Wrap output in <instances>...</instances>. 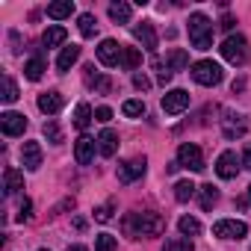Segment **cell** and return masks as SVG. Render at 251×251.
Segmentation results:
<instances>
[{
    "instance_id": "obj_37",
    "label": "cell",
    "mask_w": 251,
    "mask_h": 251,
    "mask_svg": "<svg viewBox=\"0 0 251 251\" xmlns=\"http://www.w3.org/2000/svg\"><path fill=\"white\" fill-rule=\"evenodd\" d=\"M133 86H136L139 92H145V89H151V80H148V74H145V71H142V74L136 71V74H133Z\"/></svg>"
},
{
    "instance_id": "obj_30",
    "label": "cell",
    "mask_w": 251,
    "mask_h": 251,
    "mask_svg": "<svg viewBox=\"0 0 251 251\" xmlns=\"http://www.w3.org/2000/svg\"><path fill=\"white\" fill-rule=\"evenodd\" d=\"M189 65V56H186V50H172L169 53V71H180V68H186Z\"/></svg>"
},
{
    "instance_id": "obj_39",
    "label": "cell",
    "mask_w": 251,
    "mask_h": 251,
    "mask_svg": "<svg viewBox=\"0 0 251 251\" xmlns=\"http://www.w3.org/2000/svg\"><path fill=\"white\" fill-rule=\"evenodd\" d=\"M95 118H98V121H103V124H106V121H109V118H112V109H109V106H98V109H95Z\"/></svg>"
},
{
    "instance_id": "obj_28",
    "label": "cell",
    "mask_w": 251,
    "mask_h": 251,
    "mask_svg": "<svg viewBox=\"0 0 251 251\" xmlns=\"http://www.w3.org/2000/svg\"><path fill=\"white\" fill-rule=\"evenodd\" d=\"M198 192H201V207H204V210H210V207L219 201V189H216L213 183H207V186H198Z\"/></svg>"
},
{
    "instance_id": "obj_44",
    "label": "cell",
    "mask_w": 251,
    "mask_h": 251,
    "mask_svg": "<svg viewBox=\"0 0 251 251\" xmlns=\"http://www.w3.org/2000/svg\"><path fill=\"white\" fill-rule=\"evenodd\" d=\"M39 251H48V248H39Z\"/></svg>"
},
{
    "instance_id": "obj_27",
    "label": "cell",
    "mask_w": 251,
    "mask_h": 251,
    "mask_svg": "<svg viewBox=\"0 0 251 251\" xmlns=\"http://www.w3.org/2000/svg\"><path fill=\"white\" fill-rule=\"evenodd\" d=\"M92 118H95L92 106H89V103H80V106H77V112H74V124H77L80 130H86L89 124H92Z\"/></svg>"
},
{
    "instance_id": "obj_7",
    "label": "cell",
    "mask_w": 251,
    "mask_h": 251,
    "mask_svg": "<svg viewBox=\"0 0 251 251\" xmlns=\"http://www.w3.org/2000/svg\"><path fill=\"white\" fill-rule=\"evenodd\" d=\"M183 109H189V92L186 89H172V92L163 95V112L180 115Z\"/></svg>"
},
{
    "instance_id": "obj_17",
    "label": "cell",
    "mask_w": 251,
    "mask_h": 251,
    "mask_svg": "<svg viewBox=\"0 0 251 251\" xmlns=\"http://www.w3.org/2000/svg\"><path fill=\"white\" fill-rule=\"evenodd\" d=\"M98 151H100V157H112V154L118 151V133H115L112 127H103V130H100V136H98Z\"/></svg>"
},
{
    "instance_id": "obj_42",
    "label": "cell",
    "mask_w": 251,
    "mask_h": 251,
    "mask_svg": "<svg viewBox=\"0 0 251 251\" xmlns=\"http://www.w3.org/2000/svg\"><path fill=\"white\" fill-rule=\"evenodd\" d=\"M65 251H89V248H86V245H68Z\"/></svg>"
},
{
    "instance_id": "obj_41",
    "label": "cell",
    "mask_w": 251,
    "mask_h": 251,
    "mask_svg": "<svg viewBox=\"0 0 251 251\" xmlns=\"http://www.w3.org/2000/svg\"><path fill=\"white\" fill-rule=\"evenodd\" d=\"M222 27H225V30H230V27H233V18H230V15H225V18H222Z\"/></svg>"
},
{
    "instance_id": "obj_40",
    "label": "cell",
    "mask_w": 251,
    "mask_h": 251,
    "mask_svg": "<svg viewBox=\"0 0 251 251\" xmlns=\"http://www.w3.org/2000/svg\"><path fill=\"white\" fill-rule=\"evenodd\" d=\"M242 166L245 169H251V142L245 145V151H242Z\"/></svg>"
},
{
    "instance_id": "obj_34",
    "label": "cell",
    "mask_w": 251,
    "mask_h": 251,
    "mask_svg": "<svg viewBox=\"0 0 251 251\" xmlns=\"http://www.w3.org/2000/svg\"><path fill=\"white\" fill-rule=\"evenodd\" d=\"M95 30H98L95 15H92V12H83V15H80V33H83V36H95Z\"/></svg>"
},
{
    "instance_id": "obj_3",
    "label": "cell",
    "mask_w": 251,
    "mask_h": 251,
    "mask_svg": "<svg viewBox=\"0 0 251 251\" xmlns=\"http://www.w3.org/2000/svg\"><path fill=\"white\" fill-rule=\"evenodd\" d=\"M222 56L230 62V65H245L248 62V56H251V50H248V39L245 36H227L225 42H222Z\"/></svg>"
},
{
    "instance_id": "obj_36",
    "label": "cell",
    "mask_w": 251,
    "mask_h": 251,
    "mask_svg": "<svg viewBox=\"0 0 251 251\" xmlns=\"http://www.w3.org/2000/svg\"><path fill=\"white\" fill-rule=\"evenodd\" d=\"M112 207H115V201H106L103 207L95 210V219H98V222H109V219H112Z\"/></svg>"
},
{
    "instance_id": "obj_6",
    "label": "cell",
    "mask_w": 251,
    "mask_h": 251,
    "mask_svg": "<svg viewBox=\"0 0 251 251\" xmlns=\"http://www.w3.org/2000/svg\"><path fill=\"white\" fill-rule=\"evenodd\" d=\"M213 236H219V239H242V236H248V225L236 222V219H219L213 225Z\"/></svg>"
},
{
    "instance_id": "obj_29",
    "label": "cell",
    "mask_w": 251,
    "mask_h": 251,
    "mask_svg": "<svg viewBox=\"0 0 251 251\" xmlns=\"http://www.w3.org/2000/svg\"><path fill=\"white\" fill-rule=\"evenodd\" d=\"M121 112L127 115V118H142L145 115V100H124Z\"/></svg>"
},
{
    "instance_id": "obj_13",
    "label": "cell",
    "mask_w": 251,
    "mask_h": 251,
    "mask_svg": "<svg viewBox=\"0 0 251 251\" xmlns=\"http://www.w3.org/2000/svg\"><path fill=\"white\" fill-rule=\"evenodd\" d=\"M95 142L98 139H92V136H80L77 139V145H74V160H77V166H89L92 160H95Z\"/></svg>"
},
{
    "instance_id": "obj_26",
    "label": "cell",
    "mask_w": 251,
    "mask_h": 251,
    "mask_svg": "<svg viewBox=\"0 0 251 251\" xmlns=\"http://www.w3.org/2000/svg\"><path fill=\"white\" fill-rule=\"evenodd\" d=\"M3 180H6V192H9V195L18 192V189H24V175H21L18 169H6Z\"/></svg>"
},
{
    "instance_id": "obj_25",
    "label": "cell",
    "mask_w": 251,
    "mask_h": 251,
    "mask_svg": "<svg viewBox=\"0 0 251 251\" xmlns=\"http://www.w3.org/2000/svg\"><path fill=\"white\" fill-rule=\"evenodd\" d=\"M177 230H180V236H198L201 233V222L195 216H183L177 222Z\"/></svg>"
},
{
    "instance_id": "obj_9",
    "label": "cell",
    "mask_w": 251,
    "mask_h": 251,
    "mask_svg": "<svg viewBox=\"0 0 251 251\" xmlns=\"http://www.w3.org/2000/svg\"><path fill=\"white\" fill-rule=\"evenodd\" d=\"M121 48H124V45H118L115 39H103V42L98 45V62L106 65V68L118 65V59H121Z\"/></svg>"
},
{
    "instance_id": "obj_11",
    "label": "cell",
    "mask_w": 251,
    "mask_h": 251,
    "mask_svg": "<svg viewBox=\"0 0 251 251\" xmlns=\"http://www.w3.org/2000/svg\"><path fill=\"white\" fill-rule=\"evenodd\" d=\"M0 130H3L6 136H21L27 130V118L21 112H3L0 115Z\"/></svg>"
},
{
    "instance_id": "obj_31",
    "label": "cell",
    "mask_w": 251,
    "mask_h": 251,
    "mask_svg": "<svg viewBox=\"0 0 251 251\" xmlns=\"http://www.w3.org/2000/svg\"><path fill=\"white\" fill-rule=\"evenodd\" d=\"M95 251H118V239H115L112 233H98Z\"/></svg>"
},
{
    "instance_id": "obj_12",
    "label": "cell",
    "mask_w": 251,
    "mask_h": 251,
    "mask_svg": "<svg viewBox=\"0 0 251 251\" xmlns=\"http://www.w3.org/2000/svg\"><path fill=\"white\" fill-rule=\"evenodd\" d=\"M245 130H248L245 115H233V112H227V118H222V133H225V139L245 136Z\"/></svg>"
},
{
    "instance_id": "obj_14",
    "label": "cell",
    "mask_w": 251,
    "mask_h": 251,
    "mask_svg": "<svg viewBox=\"0 0 251 251\" xmlns=\"http://www.w3.org/2000/svg\"><path fill=\"white\" fill-rule=\"evenodd\" d=\"M62 103H65V98H62V92H56V89L39 95V109H42L45 115H56V112L62 109Z\"/></svg>"
},
{
    "instance_id": "obj_15",
    "label": "cell",
    "mask_w": 251,
    "mask_h": 251,
    "mask_svg": "<svg viewBox=\"0 0 251 251\" xmlns=\"http://www.w3.org/2000/svg\"><path fill=\"white\" fill-rule=\"evenodd\" d=\"M21 163H24L27 172L42 169V145H39V142H24V148H21Z\"/></svg>"
},
{
    "instance_id": "obj_2",
    "label": "cell",
    "mask_w": 251,
    "mask_h": 251,
    "mask_svg": "<svg viewBox=\"0 0 251 251\" xmlns=\"http://www.w3.org/2000/svg\"><path fill=\"white\" fill-rule=\"evenodd\" d=\"M189 42L195 50H210L213 48V21L204 12L189 15Z\"/></svg>"
},
{
    "instance_id": "obj_10",
    "label": "cell",
    "mask_w": 251,
    "mask_h": 251,
    "mask_svg": "<svg viewBox=\"0 0 251 251\" xmlns=\"http://www.w3.org/2000/svg\"><path fill=\"white\" fill-rule=\"evenodd\" d=\"M216 175H219L222 180H233V177L239 175V160H236L233 151H222V154H219V160H216Z\"/></svg>"
},
{
    "instance_id": "obj_22",
    "label": "cell",
    "mask_w": 251,
    "mask_h": 251,
    "mask_svg": "<svg viewBox=\"0 0 251 251\" xmlns=\"http://www.w3.org/2000/svg\"><path fill=\"white\" fill-rule=\"evenodd\" d=\"M74 12V3L71 0H59V3H50L48 6V18H53V21H62V18H68Z\"/></svg>"
},
{
    "instance_id": "obj_8",
    "label": "cell",
    "mask_w": 251,
    "mask_h": 251,
    "mask_svg": "<svg viewBox=\"0 0 251 251\" xmlns=\"http://www.w3.org/2000/svg\"><path fill=\"white\" fill-rule=\"evenodd\" d=\"M145 169H148V160L145 157H133V160H127V163L118 166V180L121 183H133L136 177L145 175Z\"/></svg>"
},
{
    "instance_id": "obj_4",
    "label": "cell",
    "mask_w": 251,
    "mask_h": 251,
    "mask_svg": "<svg viewBox=\"0 0 251 251\" xmlns=\"http://www.w3.org/2000/svg\"><path fill=\"white\" fill-rule=\"evenodd\" d=\"M222 77H225V71H222V65L213 62V59H198V62L192 65V80L201 83V86H219Z\"/></svg>"
},
{
    "instance_id": "obj_20",
    "label": "cell",
    "mask_w": 251,
    "mask_h": 251,
    "mask_svg": "<svg viewBox=\"0 0 251 251\" xmlns=\"http://www.w3.org/2000/svg\"><path fill=\"white\" fill-rule=\"evenodd\" d=\"M80 59V48L77 45H68V48H62L59 50V56H56V68L59 71H71V65Z\"/></svg>"
},
{
    "instance_id": "obj_24",
    "label": "cell",
    "mask_w": 251,
    "mask_h": 251,
    "mask_svg": "<svg viewBox=\"0 0 251 251\" xmlns=\"http://www.w3.org/2000/svg\"><path fill=\"white\" fill-rule=\"evenodd\" d=\"M195 192H198V186H195L192 180H177V183H175V198H177L180 204H186L189 198H195Z\"/></svg>"
},
{
    "instance_id": "obj_5",
    "label": "cell",
    "mask_w": 251,
    "mask_h": 251,
    "mask_svg": "<svg viewBox=\"0 0 251 251\" xmlns=\"http://www.w3.org/2000/svg\"><path fill=\"white\" fill-rule=\"evenodd\" d=\"M177 163H180V169L201 172V169H204V154H201V148H198V145L183 142V145L177 148Z\"/></svg>"
},
{
    "instance_id": "obj_32",
    "label": "cell",
    "mask_w": 251,
    "mask_h": 251,
    "mask_svg": "<svg viewBox=\"0 0 251 251\" xmlns=\"http://www.w3.org/2000/svg\"><path fill=\"white\" fill-rule=\"evenodd\" d=\"M42 133H45V136H48V142H53V145H59V142H62V130H59V124H56L53 118H48V121H45Z\"/></svg>"
},
{
    "instance_id": "obj_38",
    "label": "cell",
    "mask_w": 251,
    "mask_h": 251,
    "mask_svg": "<svg viewBox=\"0 0 251 251\" xmlns=\"http://www.w3.org/2000/svg\"><path fill=\"white\" fill-rule=\"evenodd\" d=\"M30 216H33V204L24 198V204H21V210H18V222H27Z\"/></svg>"
},
{
    "instance_id": "obj_33",
    "label": "cell",
    "mask_w": 251,
    "mask_h": 251,
    "mask_svg": "<svg viewBox=\"0 0 251 251\" xmlns=\"http://www.w3.org/2000/svg\"><path fill=\"white\" fill-rule=\"evenodd\" d=\"M0 98H3V103H15L18 100V86H15V80L9 74L3 77V95H0Z\"/></svg>"
},
{
    "instance_id": "obj_16",
    "label": "cell",
    "mask_w": 251,
    "mask_h": 251,
    "mask_svg": "<svg viewBox=\"0 0 251 251\" xmlns=\"http://www.w3.org/2000/svg\"><path fill=\"white\" fill-rule=\"evenodd\" d=\"M133 36L142 42V48H145V50H151V53L157 50V30H154V24H151V21L136 24V27H133Z\"/></svg>"
},
{
    "instance_id": "obj_35",
    "label": "cell",
    "mask_w": 251,
    "mask_h": 251,
    "mask_svg": "<svg viewBox=\"0 0 251 251\" xmlns=\"http://www.w3.org/2000/svg\"><path fill=\"white\" fill-rule=\"evenodd\" d=\"M163 251H192V242L186 239V236H175V239H169L166 242V248Z\"/></svg>"
},
{
    "instance_id": "obj_1",
    "label": "cell",
    "mask_w": 251,
    "mask_h": 251,
    "mask_svg": "<svg viewBox=\"0 0 251 251\" xmlns=\"http://www.w3.org/2000/svg\"><path fill=\"white\" fill-rule=\"evenodd\" d=\"M163 227L166 225L157 213H130L124 219V230L130 236H157V233H163Z\"/></svg>"
},
{
    "instance_id": "obj_21",
    "label": "cell",
    "mask_w": 251,
    "mask_h": 251,
    "mask_svg": "<svg viewBox=\"0 0 251 251\" xmlns=\"http://www.w3.org/2000/svg\"><path fill=\"white\" fill-rule=\"evenodd\" d=\"M130 15H133V6H130V3H124V0H118V3H109V18H112L115 24H127Z\"/></svg>"
},
{
    "instance_id": "obj_23",
    "label": "cell",
    "mask_w": 251,
    "mask_h": 251,
    "mask_svg": "<svg viewBox=\"0 0 251 251\" xmlns=\"http://www.w3.org/2000/svg\"><path fill=\"white\" fill-rule=\"evenodd\" d=\"M45 56H33V59H27V65H24V74H27V80H42V74H45Z\"/></svg>"
},
{
    "instance_id": "obj_19",
    "label": "cell",
    "mask_w": 251,
    "mask_h": 251,
    "mask_svg": "<svg viewBox=\"0 0 251 251\" xmlns=\"http://www.w3.org/2000/svg\"><path fill=\"white\" fill-rule=\"evenodd\" d=\"M65 39H68V30H65V27H59V24H53V27H48V30H45L42 45H45V48H59Z\"/></svg>"
},
{
    "instance_id": "obj_18",
    "label": "cell",
    "mask_w": 251,
    "mask_h": 251,
    "mask_svg": "<svg viewBox=\"0 0 251 251\" xmlns=\"http://www.w3.org/2000/svg\"><path fill=\"white\" fill-rule=\"evenodd\" d=\"M121 68H127V71H136L142 65V50L139 48H121V59H118Z\"/></svg>"
},
{
    "instance_id": "obj_43",
    "label": "cell",
    "mask_w": 251,
    "mask_h": 251,
    "mask_svg": "<svg viewBox=\"0 0 251 251\" xmlns=\"http://www.w3.org/2000/svg\"><path fill=\"white\" fill-rule=\"evenodd\" d=\"M248 201H251V186H248Z\"/></svg>"
}]
</instances>
